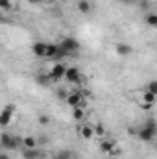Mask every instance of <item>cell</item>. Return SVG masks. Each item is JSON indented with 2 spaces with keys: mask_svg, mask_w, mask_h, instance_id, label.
<instances>
[{
  "mask_svg": "<svg viewBox=\"0 0 157 159\" xmlns=\"http://www.w3.org/2000/svg\"><path fill=\"white\" fill-rule=\"evenodd\" d=\"M0 144L4 150H17L22 144V137L19 135H9V133H2L0 135Z\"/></svg>",
  "mask_w": 157,
  "mask_h": 159,
  "instance_id": "1",
  "label": "cell"
},
{
  "mask_svg": "<svg viewBox=\"0 0 157 159\" xmlns=\"http://www.w3.org/2000/svg\"><path fill=\"white\" fill-rule=\"evenodd\" d=\"M67 69H69V67H67L63 61H56V63L52 65L50 72H48V78L52 80V81H59V80H65Z\"/></svg>",
  "mask_w": 157,
  "mask_h": 159,
  "instance_id": "2",
  "label": "cell"
},
{
  "mask_svg": "<svg viewBox=\"0 0 157 159\" xmlns=\"http://www.w3.org/2000/svg\"><path fill=\"white\" fill-rule=\"evenodd\" d=\"M155 135H157V129L146 126V124H142V126L137 129V137H139V141H142V143H152V141L155 139Z\"/></svg>",
  "mask_w": 157,
  "mask_h": 159,
  "instance_id": "3",
  "label": "cell"
},
{
  "mask_svg": "<svg viewBox=\"0 0 157 159\" xmlns=\"http://www.w3.org/2000/svg\"><path fill=\"white\" fill-rule=\"evenodd\" d=\"M65 52H69V54H72V52H76L79 50V41L76 37H72V35H67V37H63V39L57 43Z\"/></svg>",
  "mask_w": 157,
  "mask_h": 159,
  "instance_id": "4",
  "label": "cell"
},
{
  "mask_svg": "<svg viewBox=\"0 0 157 159\" xmlns=\"http://www.w3.org/2000/svg\"><path fill=\"white\" fill-rule=\"evenodd\" d=\"M72 109L74 107H83V94H81V91H72V93H69V96H67V100H65Z\"/></svg>",
  "mask_w": 157,
  "mask_h": 159,
  "instance_id": "5",
  "label": "cell"
},
{
  "mask_svg": "<svg viewBox=\"0 0 157 159\" xmlns=\"http://www.w3.org/2000/svg\"><path fill=\"white\" fill-rule=\"evenodd\" d=\"M65 81H69V83H83V76H81V72L78 70V67H69L67 69Z\"/></svg>",
  "mask_w": 157,
  "mask_h": 159,
  "instance_id": "6",
  "label": "cell"
},
{
  "mask_svg": "<svg viewBox=\"0 0 157 159\" xmlns=\"http://www.w3.org/2000/svg\"><path fill=\"white\" fill-rule=\"evenodd\" d=\"M94 124H81L79 126V137L85 139V141H91L94 137Z\"/></svg>",
  "mask_w": 157,
  "mask_h": 159,
  "instance_id": "7",
  "label": "cell"
},
{
  "mask_svg": "<svg viewBox=\"0 0 157 159\" xmlns=\"http://www.w3.org/2000/svg\"><path fill=\"white\" fill-rule=\"evenodd\" d=\"M13 113H15V106H13V104H7V106L4 107L2 115H0V124H2V126H7L9 120H11V117H13Z\"/></svg>",
  "mask_w": 157,
  "mask_h": 159,
  "instance_id": "8",
  "label": "cell"
},
{
  "mask_svg": "<svg viewBox=\"0 0 157 159\" xmlns=\"http://www.w3.org/2000/svg\"><path fill=\"white\" fill-rule=\"evenodd\" d=\"M43 156H46V154L39 148H24V152H22V159H39Z\"/></svg>",
  "mask_w": 157,
  "mask_h": 159,
  "instance_id": "9",
  "label": "cell"
},
{
  "mask_svg": "<svg viewBox=\"0 0 157 159\" xmlns=\"http://www.w3.org/2000/svg\"><path fill=\"white\" fill-rule=\"evenodd\" d=\"M46 48H48V43H34L32 44V52H34V56H37V57H46Z\"/></svg>",
  "mask_w": 157,
  "mask_h": 159,
  "instance_id": "10",
  "label": "cell"
},
{
  "mask_svg": "<svg viewBox=\"0 0 157 159\" xmlns=\"http://www.w3.org/2000/svg\"><path fill=\"white\" fill-rule=\"evenodd\" d=\"M115 52L118 56H129V54H133V46L128 44V43H117L115 44Z\"/></svg>",
  "mask_w": 157,
  "mask_h": 159,
  "instance_id": "11",
  "label": "cell"
},
{
  "mask_svg": "<svg viewBox=\"0 0 157 159\" xmlns=\"http://www.w3.org/2000/svg\"><path fill=\"white\" fill-rule=\"evenodd\" d=\"M76 7H78L79 13L89 15V13L92 11V2H91V0H78V2H76Z\"/></svg>",
  "mask_w": 157,
  "mask_h": 159,
  "instance_id": "12",
  "label": "cell"
},
{
  "mask_svg": "<svg viewBox=\"0 0 157 159\" xmlns=\"http://www.w3.org/2000/svg\"><path fill=\"white\" fill-rule=\"evenodd\" d=\"M115 146H117V143H115V141H111V139H104V141L100 143V150H102L104 154H109Z\"/></svg>",
  "mask_w": 157,
  "mask_h": 159,
  "instance_id": "13",
  "label": "cell"
},
{
  "mask_svg": "<svg viewBox=\"0 0 157 159\" xmlns=\"http://www.w3.org/2000/svg\"><path fill=\"white\" fill-rule=\"evenodd\" d=\"M52 159H74V152H70V150H57V152H54Z\"/></svg>",
  "mask_w": 157,
  "mask_h": 159,
  "instance_id": "14",
  "label": "cell"
},
{
  "mask_svg": "<svg viewBox=\"0 0 157 159\" xmlns=\"http://www.w3.org/2000/svg\"><path fill=\"white\" fill-rule=\"evenodd\" d=\"M22 146L24 148H37V139L28 135V137H22Z\"/></svg>",
  "mask_w": 157,
  "mask_h": 159,
  "instance_id": "15",
  "label": "cell"
},
{
  "mask_svg": "<svg viewBox=\"0 0 157 159\" xmlns=\"http://www.w3.org/2000/svg\"><path fill=\"white\" fill-rule=\"evenodd\" d=\"M144 22L148 24V26H152V28H157V13H146L144 15Z\"/></svg>",
  "mask_w": 157,
  "mask_h": 159,
  "instance_id": "16",
  "label": "cell"
},
{
  "mask_svg": "<svg viewBox=\"0 0 157 159\" xmlns=\"http://www.w3.org/2000/svg\"><path fill=\"white\" fill-rule=\"evenodd\" d=\"M83 117H85V109H83V107H74V109H72V119L74 120H83Z\"/></svg>",
  "mask_w": 157,
  "mask_h": 159,
  "instance_id": "17",
  "label": "cell"
},
{
  "mask_svg": "<svg viewBox=\"0 0 157 159\" xmlns=\"http://www.w3.org/2000/svg\"><path fill=\"white\" fill-rule=\"evenodd\" d=\"M155 100H157V94H154V93H150V91H144V93H142V102L154 104Z\"/></svg>",
  "mask_w": 157,
  "mask_h": 159,
  "instance_id": "18",
  "label": "cell"
},
{
  "mask_svg": "<svg viewBox=\"0 0 157 159\" xmlns=\"http://www.w3.org/2000/svg\"><path fill=\"white\" fill-rule=\"evenodd\" d=\"M144 91H150V93L157 94V80H150V81L146 83V89H144Z\"/></svg>",
  "mask_w": 157,
  "mask_h": 159,
  "instance_id": "19",
  "label": "cell"
},
{
  "mask_svg": "<svg viewBox=\"0 0 157 159\" xmlns=\"http://www.w3.org/2000/svg\"><path fill=\"white\" fill-rule=\"evenodd\" d=\"M94 133H96L98 137H104V135H105V128H104L100 122H96V124H94Z\"/></svg>",
  "mask_w": 157,
  "mask_h": 159,
  "instance_id": "20",
  "label": "cell"
},
{
  "mask_svg": "<svg viewBox=\"0 0 157 159\" xmlns=\"http://www.w3.org/2000/svg\"><path fill=\"white\" fill-rule=\"evenodd\" d=\"M11 0H0V9L2 11H7V9H11Z\"/></svg>",
  "mask_w": 157,
  "mask_h": 159,
  "instance_id": "21",
  "label": "cell"
},
{
  "mask_svg": "<svg viewBox=\"0 0 157 159\" xmlns=\"http://www.w3.org/2000/svg\"><path fill=\"white\" fill-rule=\"evenodd\" d=\"M120 152H122V150H120V146H115V148L109 152V156H111V157H118V156H120Z\"/></svg>",
  "mask_w": 157,
  "mask_h": 159,
  "instance_id": "22",
  "label": "cell"
},
{
  "mask_svg": "<svg viewBox=\"0 0 157 159\" xmlns=\"http://www.w3.org/2000/svg\"><path fill=\"white\" fill-rule=\"evenodd\" d=\"M39 122H41V124H44V126H46V124L50 122V119H48L46 115H39Z\"/></svg>",
  "mask_w": 157,
  "mask_h": 159,
  "instance_id": "23",
  "label": "cell"
},
{
  "mask_svg": "<svg viewBox=\"0 0 157 159\" xmlns=\"http://www.w3.org/2000/svg\"><path fill=\"white\" fill-rule=\"evenodd\" d=\"M57 96H59V98H65V100H67V96H69V93H67L65 89H61V91H57Z\"/></svg>",
  "mask_w": 157,
  "mask_h": 159,
  "instance_id": "24",
  "label": "cell"
},
{
  "mask_svg": "<svg viewBox=\"0 0 157 159\" xmlns=\"http://www.w3.org/2000/svg\"><path fill=\"white\" fill-rule=\"evenodd\" d=\"M120 4H124V6H131V4H135L137 0H118Z\"/></svg>",
  "mask_w": 157,
  "mask_h": 159,
  "instance_id": "25",
  "label": "cell"
},
{
  "mask_svg": "<svg viewBox=\"0 0 157 159\" xmlns=\"http://www.w3.org/2000/svg\"><path fill=\"white\" fill-rule=\"evenodd\" d=\"M0 159H9V157H7V154H0Z\"/></svg>",
  "mask_w": 157,
  "mask_h": 159,
  "instance_id": "26",
  "label": "cell"
},
{
  "mask_svg": "<svg viewBox=\"0 0 157 159\" xmlns=\"http://www.w3.org/2000/svg\"><path fill=\"white\" fill-rule=\"evenodd\" d=\"M39 159H48V157H46V156H43V157H39Z\"/></svg>",
  "mask_w": 157,
  "mask_h": 159,
  "instance_id": "27",
  "label": "cell"
},
{
  "mask_svg": "<svg viewBox=\"0 0 157 159\" xmlns=\"http://www.w3.org/2000/svg\"><path fill=\"white\" fill-rule=\"evenodd\" d=\"M109 159H118V157H109Z\"/></svg>",
  "mask_w": 157,
  "mask_h": 159,
  "instance_id": "28",
  "label": "cell"
},
{
  "mask_svg": "<svg viewBox=\"0 0 157 159\" xmlns=\"http://www.w3.org/2000/svg\"><path fill=\"white\" fill-rule=\"evenodd\" d=\"M50 2H54V0H50Z\"/></svg>",
  "mask_w": 157,
  "mask_h": 159,
  "instance_id": "29",
  "label": "cell"
}]
</instances>
